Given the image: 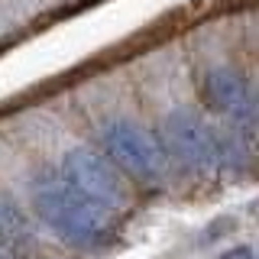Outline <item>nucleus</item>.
Instances as JSON below:
<instances>
[{"label":"nucleus","mask_w":259,"mask_h":259,"mask_svg":"<svg viewBox=\"0 0 259 259\" xmlns=\"http://www.w3.org/2000/svg\"><path fill=\"white\" fill-rule=\"evenodd\" d=\"M32 207L55 233L71 246H94L110 233L113 217L110 210L97 207L94 201L81 198L65 182H49L32 191Z\"/></svg>","instance_id":"nucleus-1"},{"label":"nucleus","mask_w":259,"mask_h":259,"mask_svg":"<svg viewBox=\"0 0 259 259\" xmlns=\"http://www.w3.org/2000/svg\"><path fill=\"white\" fill-rule=\"evenodd\" d=\"M101 140H104V149H107V162L117 172H126L140 178V182H159L165 175L168 156L162 149V143L146 126L120 117L104 123Z\"/></svg>","instance_id":"nucleus-2"},{"label":"nucleus","mask_w":259,"mask_h":259,"mask_svg":"<svg viewBox=\"0 0 259 259\" xmlns=\"http://www.w3.org/2000/svg\"><path fill=\"white\" fill-rule=\"evenodd\" d=\"M62 178L71 191H78L81 198L94 201L104 210H120L130 201V188L123 175L110 165L104 156H97L94 149H71L62 162Z\"/></svg>","instance_id":"nucleus-3"},{"label":"nucleus","mask_w":259,"mask_h":259,"mask_svg":"<svg viewBox=\"0 0 259 259\" xmlns=\"http://www.w3.org/2000/svg\"><path fill=\"white\" fill-rule=\"evenodd\" d=\"M162 149L175 162H182L185 168L207 172L221 162V136L198 113L172 110L162 123Z\"/></svg>","instance_id":"nucleus-4"},{"label":"nucleus","mask_w":259,"mask_h":259,"mask_svg":"<svg viewBox=\"0 0 259 259\" xmlns=\"http://www.w3.org/2000/svg\"><path fill=\"white\" fill-rule=\"evenodd\" d=\"M204 94L221 113H230L233 120H249L253 113V97L240 71L233 68H210L204 75Z\"/></svg>","instance_id":"nucleus-5"},{"label":"nucleus","mask_w":259,"mask_h":259,"mask_svg":"<svg viewBox=\"0 0 259 259\" xmlns=\"http://www.w3.org/2000/svg\"><path fill=\"white\" fill-rule=\"evenodd\" d=\"M29 240V224L23 210L13 201H0V243L4 246H16V243Z\"/></svg>","instance_id":"nucleus-6"},{"label":"nucleus","mask_w":259,"mask_h":259,"mask_svg":"<svg viewBox=\"0 0 259 259\" xmlns=\"http://www.w3.org/2000/svg\"><path fill=\"white\" fill-rule=\"evenodd\" d=\"M221 259H253V249L249 246H233V249H227Z\"/></svg>","instance_id":"nucleus-7"},{"label":"nucleus","mask_w":259,"mask_h":259,"mask_svg":"<svg viewBox=\"0 0 259 259\" xmlns=\"http://www.w3.org/2000/svg\"><path fill=\"white\" fill-rule=\"evenodd\" d=\"M0 259H10V256H4V253H0Z\"/></svg>","instance_id":"nucleus-8"}]
</instances>
